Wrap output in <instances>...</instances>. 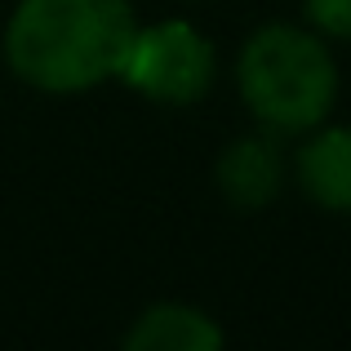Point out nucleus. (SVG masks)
I'll return each mask as SVG.
<instances>
[{
	"label": "nucleus",
	"instance_id": "1",
	"mask_svg": "<svg viewBox=\"0 0 351 351\" xmlns=\"http://www.w3.org/2000/svg\"><path fill=\"white\" fill-rule=\"evenodd\" d=\"M138 36L129 0H18L5 27V58L45 94H80L116 80Z\"/></svg>",
	"mask_w": 351,
	"mask_h": 351
},
{
	"label": "nucleus",
	"instance_id": "2",
	"mask_svg": "<svg viewBox=\"0 0 351 351\" xmlns=\"http://www.w3.org/2000/svg\"><path fill=\"white\" fill-rule=\"evenodd\" d=\"M236 85L254 120L271 134H307L325 125L338 98V67L316 32L267 23L236 58Z\"/></svg>",
	"mask_w": 351,
	"mask_h": 351
},
{
	"label": "nucleus",
	"instance_id": "3",
	"mask_svg": "<svg viewBox=\"0 0 351 351\" xmlns=\"http://www.w3.org/2000/svg\"><path fill=\"white\" fill-rule=\"evenodd\" d=\"M120 80L134 85L152 103L187 107L209 94L214 85V45L182 18L156 27H138L129 58L120 67Z\"/></svg>",
	"mask_w": 351,
	"mask_h": 351
},
{
	"label": "nucleus",
	"instance_id": "4",
	"mask_svg": "<svg viewBox=\"0 0 351 351\" xmlns=\"http://www.w3.org/2000/svg\"><path fill=\"white\" fill-rule=\"evenodd\" d=\"M280 134H245L218 156V191L236 209H267L285 187V152Z\"/></svg>",
	"mask_w": 351,
	"mask_h": 351
},
{
	"label": "nucleus",
	"instance_id": "5",
	"mask_svg": "<svg viewBox=\"0 0 351 351\" xmlns=\"http://www.w3.org/2000/svg\"><path fill=\"white\" fill-rule=\"evenodd\" d=\"M307 143L298 147V187L307 200H316L329 214H351V125L307 129Z\"/></svg>",
	"mask_w": 351,
	"mask_h": 351
},
{
	"label": "nucleus",
	"instance_id": "6",
	"mask_svg": "<svg viewBox=\"0 0 351 351\" xmlns=\"http://www.w3.org/2000/svg\"><path fill=\"white\" fill-rule=\"evenodd\" d=\"M129 351H218L223 347V329L214 316L187 302H156L129 325L125 334Z\"/></svg>",
	"mask_w": 351,
	"mask_h": 351
},
{
	"label": "nucleus",
	"instance_id": "7",
	"mask_svg": "<svg viewBox=\"0 0 351 351\" xmlns=\"http://www.w3.org/2000/svg\"><path fill=\"white\" fill-rule=\"evenodd\" d=\"M302 14L316 32L334 36V40H351V0H302Z\"/></svg>",
	"mask_w": 351,
	"mask_h": 351
}]
</instances>
